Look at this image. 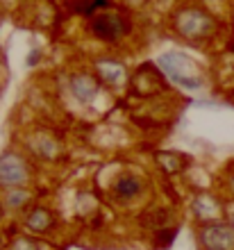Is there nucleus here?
<instances>
[{"label":"nucleus","mask_w":234,"mask_h":250,"mask_svg":"<svg viewBox=\"0 0 234 250\" xmlns=\"http://www.w3.org/2000/svg\"><path fill=\"white\" fill-rule=\"evenodd\" d=\"M159 66L164 68V73L169 75L175 84L187 86V89H198L200 86V78L195 73V64L189 60L187 55L180 53H169L159 57Z\"/></svg>","instance_id":"nucleus-1"},{"label":"nucleus","mask_w":234,"mask_h":250,"mask_svg":"<svg viewBox=\"0 0 234 250\" xmlns=\"http://www.w3.org/2000/svg\"><path fill=\"white\" fill-rule=\"evenodd\" d=\"M164 86L162 78H159V73L152 68V66H141L139 73L134 75V89L139 93H150V91H159Z\"/></svg>","instance_id":"nucleus-6"},{"label":"nucleus","mask_w":234,"mask_h":250,"mask_svg":"<svg viewBox=\"0 0 234 250\" xmlns=\"http://www.w3.org/2000/svg\"><path fill=\"white\" fill-rule=\"evenodd\" d=\"M107 5V0H82L78 5V12H85V14H93L96 7H103Z\"/></svg>","instance_id":"nucleus-12"},{"label":"nucleus","mask_w":234,"mask_h":250,"mask_svg":"<svg viewBox=\"0 0 234 250\" xmlns=\"http://www.w3.org/2000/svg\"><path fill=\"white\" fill-rule=\"evenodd\" d=\"M200 241L207 250H234V228L230 225H205L200 230Z\"/></svg>","instance_id":"nucleus-3"},{"label":"nucleus","mask_w":234,"mask_h":250,"mask_svg":"<svg viewBox=\"0 0 234 250\" xmlns=\"http://www.w3.org/2000/svg\"><path fill=\"white\" fill-rule=\"evenodd\" d=\"M232 228H234V216H232Z\"/></svg>","instance_id":"nucleus-16"},{"label":"nucleus","mask_w":234,"mask_h":250,"mask_svg":"<svg viewBox=\"0 0 234 250\" xmlns=\"http://www.w3.org/2000/svg\"><path fill=\"white\" fill-rule=\"evenodd\" d=\"M128 25L118 14H96L91 19V32L103 41H116L123 37Z\"/></svg>","instance_id":"nucleus-2"},{"label":"nucleus","mask_w":234,"mask_h":250,"mask_svg":"<svg viewBox=\"0 0 234 250\" xmlns=\"http://www.w3.org/2000/svg\"><path fill=\"white\" fill-rule=\"evenodd\" d=\"M193 207H195V214L200 218H216V214H218V205H216L209 196L198 198Z\"/></svg>","instance_id":"nucleus-8"},{"label":"nucleus","mask_w":234,"mask_h":250,"mask_svg":"<svg viewBox=\"0 0 234 250\" xmlns=\"http://www.w3.org/2000/svg\"><path fill=\"white\" fill-rule=\"evenodd\" d=\"M12 250H39V246L34 244V241H30V239H19L12 246Z\"/></svg>","instance_id":"nucleus-14"},{"label":"nucleus","mask_w":234,"mask_h":250,"mask_svg":"<svg viewBox=\"0 0 234 250\" xmlns=\"http://www.w3.org/2000/svg\"><path fill=\"white\" fill-rule=\"evenodd\" d=\"M116 193L121 198H132L134 193H139V189H141V185H139V180L137 178H121L116 182Z\"/></svg>","instance_id":"nucleus-9"},{"label":"nucleus","mask_w":234,"mask_h":250,"mask_svg":"<svg viewBox=\"0 0 234 250\" xmlns=\"http://www.w3.org/2000/svg\"><path fill=\"white\" fill-rule=\"evenodd\" d=\"M27 193L25 191H12V193H9V198H7V203L12 205V207H21V205H25L27 203Z\"/></svg>","instance_id":"nucleus-13"},{"label":"nucleus","mask_w":234,"mask_h":250,"mask_svg":"<svg viewBox=\"0 0 234 250\" xmlns=\"http://www.w3.org/2000/svg\"><path fill=\"white\" fill-rule=\"evenodd\" d=\"M98 68H100V73H103L109 82H118V80L123 78V66H118V64H111V62H107V64H105V62H103Z\"/></svg>","instance_id":"nucleus-11"},{"label":"nucleus","mask_w":234,"mask_h":250,"mask_svg":"<svg viewBox=\"0 0 234 250\" xmlns=\"http://www.w3.org/2000/svg\"><path fill=\"white\" fill-rule=\"evenodd\" d=\"M48 225H50V214L46 209H34L30 216H27V228L30 230H46Z\"/></svg>","instance_id":"nucleus-10"},{"label":"nucleus","mask_w":234,"mask_h":250,"mask_svg":"<svg viewBox=\"0 0 234 250\" xmlns=\"http://www.w3.org/2000/svg\"><path fill=\"white\" fill-rule=\"evenodd\" d=\"M232 191H234V180H232Z\"/></svg>","instance_id":"nucleus-15"},{"label":"nucleus","mask_w":234,"mask_h":250,"mask_svg":"<svg viewBox=\"0 0 234 250\" xmlns=\"http://www.w3.org/2000/svg\"><path fill=\"white\" fill-rule=\"evenodd\" d=\"M214 27L212 19H209L205 12H198V9H189V12H182L180 19H177V30L189 37V39H195V37H205Z\"/></svg>","instance_id":"nucleus-4"},{"label":"nucleus","mask_w":234,"mask_h":250,"mask_svg":"<svg viewBox=\"0 0 234 250\" xmlns=\"http://www.w3.org/2000/svg\"><path fill=\"white\" fill-rule=\"evenodd\" d=\"M27 178L25 164L21 162V157L16 155H5L0 159V185L2 187H21Z\"/></svg>","instance_id":"nucleus-5"},{"label":"nucleus","mask_w":234,"mask_h":250,"mask_svg":"<svg viewBox=\"0 0 234 250\" xmlns=\"http://www.w3.org/2000/svg\"><path fill=\"white\" fill-rule=\"evenodd\" d=\"M71 86H73V93H75L80 100H85V103H89V100L98 93L96 80L89 78V75H75L73 82H71Z\"/></svg>","instance_id":"nucleus-7"}]
</instances>
